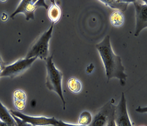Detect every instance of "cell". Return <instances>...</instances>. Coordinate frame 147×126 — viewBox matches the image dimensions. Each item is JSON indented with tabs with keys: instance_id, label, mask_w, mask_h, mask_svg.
I'll use <instances>...</instances> for the list:
<instances>
[{
	"instance_id": "cell-1",
	"label": "cell",
	"mask_w": 147,
	"mask_h": 126,
	"mask_svg": "<svg viewBox=\"0 0 147 126\" xmlns=\"http://www.w3.org/2000/svg\"><path fill=\"white\" fill-rule=\"evenodd\" d=\"M104 64L106 75L109 82L111 79H119L121 86H125L127 75L122 64L121 57L116 55L111 46L109 36H106L99 43L95 45Z\"/></svg>"
},
{
	"instance_id": "cell-2",
	"label": "cell",
	"mask_w": 147,
	"mask_h": 126,
	"mask_svg": "<svg viewBox=\"0 0 147 126\" xmlns=\"http://www.w3.org/2000/svg\"><path fill=\"white\" fill-rule=\"evenodd\" d=\"M53 55L49 57L45 60L46 62L47 77L46 86L50 91L56 92L60 97L63 104V109H65V102L64 97L62 91V80L63 73L55 65L53 62Z\"/></svg>"
},
{
	"instance_id": "cell-3",
	"label": "cell",
	"mask_w": 147,
	"mask_h": 126,
	"mask_svg": "<svg viewBox=\"0 0 147 126\" xmlns=\"http://www.w3.org/2000/svg\"><path fill=\"white\" fill-rule=\"evenodd\" d=\"M53 25L50 27L36 40L26 55V58L36 57L42 60H46L49 53V42L52 37Z\"/></svg>"
},
{
	"instance_id": "cell-4",
	"label": "cell",
	"mask_w": 147,
	"mask_h": 126,
	"mask_svg": "<svg viewBox=\"0 0 147 126\" xmlns=\"http://www.w3.org/2000/svg\"><path fill=\"white\" fill-rule=\"evenodd\" d=\"M39 7H44L48 9L49 6L45 3L44 0H22L15 11L10 15V18L13 19L18 13H22L26 16V21L34 20L35 10Z\"/></svg>"
},
{
	"instance_id": "cell-5",
	"label": "cell",
	"mask_w": 147,
	"mask_h": 126,
	"mask_svg": "<svg viewBox=\"0 0 147 126\" xmlns=\"http://www.w3.org/2000/svg\"><path fill=\"white\" fill-rule=\"evenodd\" d=\"M37 58H21L13 64L5 67V69L0 75L2 77H9L14 78L22 74L30 67Z\"/></svg>"
},
{
	"instance_id": "cell-6",
	"label": "cell",
	"mask_w": 147,
	"mask_h": 126,
	"mask_svg": "<svg viewBox=\"0 0 147 126\" xmlns=\"http://www.w3.org/2000/svg\"><path fill=\"white\" fill-rule=\"evenodd\" d=\"M10 114L20 118L23 121L29 123L33 126H56L58 123V120H57L55 117H48L40 116V117H34L24 114L18 111L10 110Z\"/></svg>"
},
{
	"instance_id": "cell-7",
	"label": "cell",
	"mask_w": 147,
	"mask_h": 126,
	"mask_svg": "<svg viewBox=\"0 0 147 126\" xmlns=\"http://www.w3.org/2000/svg\"><path fill=\"white\" fill-rule=\"evenodd\" d=\"M135 9L136 27L134 36L138 37L147 27V5L145 1H133Z\"/></svg>"
},
{
	"instance_id": "cell-8",
	"label": "cell",
	"mask_w": 147,
	"mask_h": 126,
	"mask_svg": "<svg viewBox=\"0 0 147 126\" xmlns=\"http://www.w3.org/2000/svg\"><path fill=\"white\" fill-rule=\"evenodd\" d=\"M114 120L116 126H133L130 121L127 108V101L125 93L121 94V99L115 106Z\"/></svg>"
},
{
	"instance_id": "cell-9",
	"label": "cell",
	"mask_w": 147,
	"mask_h": 126,
	"mask_svg": "<svg viewBox=\"0 0 147 126\" xmlns=\"http://www.w3.org/2000/svg\"><path fill=\"white\" fill-rule=\"evenodd\" d=\"M115 106L111 101L105 104L93 117L91 124L88 126H107L111 119L114 115Z\"/></svg>"
},
{
	"instance_id": "cell-10",
	"label": "cell",
	"mask_w": 147,
	"mask_h": 126,
	"mask_svg": "<svg viewBox=\"0 0 147 126\" xmlns=\"http://www.w3.org/2000/svg\"><path fill=\"white\" fill-rule=\"evenodd\" d=\"M13 102L14 106L18 111H24L26 102V95L25 92L20 89L15 90L13 93Z\"/></svg>"
},
{
	"instance_id": "cell-11",
	"label": "cell",
	"mask_w": 147,
	"mask_h": 126,
	"mask_svg": "<svg viewBox=\"0 0 147 126\" xmlns=\"http://www.w3.org/2000/svg\"><path fill=\"white\" fill-rule=\"evenodd\" d=\"M134 0H100V1L112 9L120 11H125L128 5L133 2Z\"/></svg>"
},
{
	"instance_id": "cell-12",
	"label": "cell",
	"mask_w": 147,
	"mask_h": 126,
	"mask_svg": "<svg viewBox=\"0 0 147 126\" xmlns=\"http://www.w3.org/2000/svg\"><path fill=\"white\" fill-rule=\"evenodd\" d=\"M51 4L49 7L47 11V16L49 21L53 24L59 21L61 17V10L60 7L57 4L55 1H51Z\"/></svg>"
},
{
	"instance_id": "cell-13",
	"label": "cell",
	"mask_w": 147,
	"mask_h": 126,
	"mask_svg": "<svg viewBox=\"0 0 147 126\" xmlns=\"http://www.w3.org/2000/svg\"><path fill=\"white\" fill-rule=\"evenodd\" d=\"M0 120L11 126H16V123L13 117L0 101Z\"/></svg>"
},
{
	"instance_id": "cell-14",
	"label": "cell",
	"mask_w": 147,
	"mask_h": 126,
	"mask_svg": "<svg viewBox=\"0 0 147 126\" xmlns=\"http://www.w3.org/2000/svg\"><path fill=\"white\" fill-rule=\"evenodd\" d=\"M66 85L69 91L74 94L79 93L82 90V82L76 77H72L68 79Z\"/></svg>"
},
{
	"instance_id": "cell-15",
	"label": "cell",
	"mask_w": 147,
	"mask_h": 126,
	"mask_svg": "<svg viewBox=\"0 0 147 126\" xmlns=\"http://www.w3.org/2000/svg\"><path fill=\"white\" fill-rule=\"evenodd\" d=\"M109 20L112 26L119 28L123 25L125 22V16L122 12L115 10L111 13L109 17Z\"/></svg>"
},
{
	"instance_id": "cell-16",
	"label": "cell",
	"mask_w": 147,
	"mask_h": 126,
	"mask_svg": "<svg viewBox=\"0 0 147 126\" xmlns=\"http://www.w3.org/2000/svg\"><path fill=\"white\" fill-rule=\"evenodd\" d=\"M92 116L91 113L85 111L80 114L78 119V125L80 126H88L92 121Z\"/></svg>"
},
{
	"instance_id": "cell-17",
	"label": "cell",
	"mask_w": 147,
	"mask_h": 126,
	"mask_svg": "<svg viewBox=\"0 0 147 126\" xmlns=\"http://www.w3.org/2000/svg\"><path fill=\"white\" fill-rule=\"evenodd\" d=\"M12 116L13 117V119H14L15 121L16 122V126H32L30 124L28 123H26V122L23 121V120H22L21 119H20L18 117H16L15 116H13V115H12Z\"/></svg>"
},
{
	"instance_id": "cell-18",
	"label": "cell",
	"mask_w": 147,
	"mask_h": 126,
	"mask_svg": "<svg viewBox=\"0 0 147 126\" xmlns=\"http://www.w3.org/2000/svg\"><path fill=\"white\" fill-rule=\"evenodd\" d=\"M56 126H83L79 125H74V124H71V123H68L65 122H63L61 120H58V123L57 124Z\"/></svg>"
},
{
	"instance_id": "cell-19",
	"label": "cell",
	"mask_w": 147,
	"mask_h": 126,
	"mask_svg": "<svg viewBox=\"0 0 147 126\" xmlns=\"http://www.w3.org/2000/svg\"><path fill=\"white\" fill-rule=\"evenodd\" d=\"M5 63L2 59L1 57L0 56V75L1 73H2L3 71L5 69Z\"/></svg>"
},
{
	"instance_id": "cell-20",
	"label": "cell",
	"mask_w": 147,
	"mask_h": 126,
	"mask_svg": "<svg viewBox=\"0 0 147 126\" xmlns=\"http://www.w3.org/2000/svg\"><path fill=\"white\" fill-rule=\"evenodd\" d=\"M107 126H116L115 124L114 120V115L111 119V120H110V121L109 122V123H108V124Z\"/></svg>"
},
{
	"instance_id": "cell-21",
	"label": "cell",
	"mask_w": 147,
	"mask_h": 126,
	"mask_svg": "<svg viewBox=\"0 0 147 126\" xmlns=\"http://www.w3.org/2000/svg\"><path fill=\"white\" fill-rule=\"evenodd\" d=\"M1 18H2V20H3V21H6L8 18V16L6 13H3Z\"/></svg>"
},
{
	"instance_id": "cell-22",
	"label": "cell",
	"mask_w": 147,
	"mask_h": 126,
	"mask_svg": "<svg viewBox=\"0 0 147 126\" xmlns=\"http://www.w3.org/2000/svg\"><path fill=\"white\" fill-rule=\"evenodd\" d=\"M0 126H11L5 123L4 122L2 121L1 120H0Z\"/></svg>"
},
{
	"instance_id": "cell-23",
	"label": "cell",
	"mask_w": 147,
	"mask_h": 126,
	"mask_svg": "<svg viewBox=\"0 0 147 126\" xmlns=\"http://www.w3.org/2000/svg\"></svg>"
}]
</instances>
